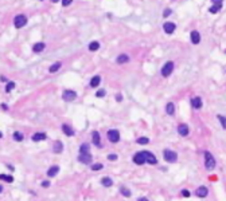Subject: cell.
<instances>
[{
	"label": "cell",
	"instance_id": "1",
	"mask_svg": "<svg viewBox=\"0 0 226 201\" xmlns=\"http://www.w3.org/2000/svg\"><path fill=\"white\" fill-rule=\"evenodd\" d=\"M205 166H206V169L209 172L213 170L215 168V160H214L213 154H211L210 152H205Z\"/></svg>",
	"mask_w": 226,
	"mask_h": 201
},
{
	"label": "cell",
	"instance_id": "2",
	"mask_svg": "<svg viewBox=\"0 0 226 201\" xmlns=\"http://www.w3.org/2000/svg\"><path fill=\"white\" fill-rule=\"evenodd\" d=\"M27 24V17L24 15H16L15 19H13V26L16 27V28H22V27H24Z\"/></svg>",
	"mask_w": 226,
	"mask_h": 201
},
{
	"label": "cell",
	"instance_id": "3",
	"mask_svg": "<svg viewBox=\"0 0 226 201\" xmlns=\"http://www.w3.org/2000/svg\"><path fill=\"white\" fill-rule=\"evenodd\" d=\"M108 139H109L110 142L113 143H116V142H119L120 141V133H119V130H116V129H112V130H108Z\"/></svg>",
	"mask_w": 226,
	"mask_h": 201
},
{
	"label": "cell",
	"instance_id": "4",
	"mask_svg": "<svg viewBox=\"0 0 226 201\" xmlns=\"http://www.w3.org/2000/svg\"><path fill=\"white\" fill-rule=\"evenodd\" d=\"M163 158L167 162H175L178 160V154L172 150H164L163 152Z\"/></svg>",
	"mask_w": 226,
	"mask_h": 201
},
{
	"label": "cell",
	"instance_id": "5",
	"mask_svg": "<svg viewBox=\"0 0 226 201\" xmlns=\"http://www.w3.org/2000/svg\"><path fill=\"white\" fill-rule=\"evenodd\" d=\"M172 71H174V62H167L162 68V75L167 78V77L171 75Z\"/></svg>",
	"mask_w": 226,
	"mask_h": 201
},
{
	"label": "cell",
	"instance_id": "6",
	"mask_svg": "<svg viewBox=\"0 0 226 201\" xmlns=\"http://www.w3.org/2000/svg\"><path fill=\"white\" fill-rule=\"evenodd\" d=\"M62 98H63L65 101H67V102L74 101L75 98H77V93L73 91V90H65L63 94H62Z\"/></svg>",
	"mask_w": 226,
	"mask_h": 201
},
{
	"label": "cell",
	"instance_id": "7",
	"mask_svg": "<svg viewBox=\"0 0 226 201\" xmlns=\"http://www.w3.org/2000/svg\"><path fill=\"white\" fill-rule=\"evenodd\" d=\"M143 153V156H144V160H145V162H148V163H151V165H155V163L158 162V160H156V157L153 156L151 152H141Z\"/></svg>",
	"mask_w": 226,
	"mask_h": 201
},
{
	"label": "cell",
	"instance_id": "8",
	"mask_svg": "<svg viewBox=\"0 0 226 201\" xmlns=\"http://www.w3.org/2000/svg\"><path fill=\"white\" fill-rule=\"evenodd\" d=\"M78 161L82 163H90L92 162V154L90 153H79Z\"/></svg>",
	"mask_w": 226,
	"mask_h": 201
},
{
	"label": "cell",
	"instance_id": "9",
	"mask_svg": "<svg viewBox=\"0 0 226 201\" xmlns=\"http://www.w3.org/2000/svg\"><path fill=\"white\" fill-rule=\"evenodd\" d=\"M175 28H176V26H175V23H172V22H167V23H164V26H163L164 32L168 34V35H171L172 32L175 31Z\"/></svg>",
	"mask_w": 226,
	"mask_h": 201
},
{
	"label": "cell",
	"instance_id": "10",
	"mask_svg": "<svg viewBox=\"0 0 226 201\" xmlns=\"http://www.w3.org/2000/svg\"><path fill=\"white\" fill-rule=\"evenodd\" d=\"M178 133L180 134L182 137H186V135H188V133H190V129H188V126L186 123H182V125L178 126Z\"/></svg>",
	"mask_w": 226,
	"mask_h": 201
},
{
	"label": "cell",
	"instance_id": "11",
	"mask_svg": "<svg viewBox=\"0 0 226 201\" xmlns=\"http://www.w3.org/2000/svg\"><path fill=\"white\" fill-rule=\"evenodd\" d=\"M190 38H191V43L192 44H199L201 42V34L198 31H192L190 34Z\"/></svg>",
	"mask_w": 226,
	"mask_h": 201
},
{
	"label": "cell",
	"instance_id": "12",
	"mask_svg": "<svg viewBox=\"0 0 226 201\" xmlns=\"http://www.w3.org/2000/svg\"><path fill=\"white\" fill-rule=\"evenodd\" d=\"M191 105H192V107H194L195 110H199L203 103H202V99H201L199 97H194V98L191 99Z\"/></svg>",
	"mask_w": 226,
	"mask_h": 201
},
{
	"label": "cell",
	"instance_id": "13",
	"mask_svg": "<svg viewBox=\"0 0 226 201\" xmlns=\"http://www.w3.org/2000/svg\"><path fill=\"white\" fill-rule=\"evenodd\" d=\"M195 194L198 196V197H206L207 194H209V190H207V188L206 186H199V188L196 189V192H195Z\"/></svg>",
	"mask_w": 226,
	"mask_h": 201
},
{
	"label": "cell",
	"instance_id": "14",
	"mask_svg": "<svg viewBox=\"0 0 226 201\" xmlns=\"http://www.w3.org/2000/svg\"><path fill=\"white\" fill-rule=\"evenodd\" d=\"M133 162H135V163H137V165H143V163L145 162L143 153L139 152L137 154H135V156H133Z\"/></svg>",
	"mask_w": 226,
	"mask_h": 201
},
{
	"label": "cell",
	"instance_id": "15",
	"mask_svg": "<svg viewBox=\"0 0 226 201\" xmlns=\"http://www.w3.org/2000/svg\"><path fill=\"white\" fill-rule=\"evenodd\" d=\"M45 47H46V44L39 42V43H35L32 46V51H34V52H42V51L45 50Z\"/></svg>",
	"mask_w": 226,
	"mask_h": 201
},
{
	"label": "cell",
	"instance_id": "16",
	"mask_svg": "<svg viewBox=\"0 0 226 201\" xmlns=\"http://www.w3.org/2000/svg\"><path fill=\"white\" fill-rule=\"evenodd\" d=\"M101 83V77L100 75H96L90 79V87H98Z\"/></svg>",
	"mask_w": 226,
	"mask_h": 201
},
{
	"label": "cell",
	"instance_id": "17",
	"mask_svg": "<svg viewBox=\"0 0 226 201\" xmlns=\"http://www.w3.org/2000/svg\"><path fill=\"white\" fill-rule=\"evenodd\" d=\"M46 138H47V135L45 133H35L34 135H32V141H35V142L43 141V139H46Z\"/></svg>",
	"mask_w": 226,
	"mask_h": 201
},
{
	"label": "cell",
	"instance_id": "18",
	"mask_svg": "<svg viewBox=\"0 0 226 201\" xmlns=\"http://www.w3.org/2000/svg\"><path fill=\"white\" fill-rule=\"evenodd\" d=\"M53 150H54V153H62V150H63V143L61 142V141H55Z\"/></svg>",
	"mask_w": 226,
	"mask_h": 201
},
{
	"label": "cell",
	"instance_id": "19",
	"mask_svg": "<svg viewBox=\"0 0 226 201\" xmlns=\"http://www.w3.org/2000/svg\"><path fill=\"white\" fill-rule=\"evenodd\" d=\"M62 130H63V133L67 135V137H72V135H74V130L70 127L69 125H63V126H62Z\"/></svg>",
	"mask_w": 226,
	"mask_h": 201
},
{
	"label": "cell",
	"instance_id": "20",
	"mask_svg": "<svg viewBox=\"0 0 226 201\" xmlns=\"http://www.w3.org/2000/svg\"><path fill=\"white\" fill-rule=\"evenodd\" d=\"M128 60H129V57H128V55H125V54H120L119 57H117V63H119V64L126 63Z\"/></svg>",
	"mask_w": 226,
	"mask_h": 201
},
{
	"label": "cell",
	"instance_id": "21",
	"mask_svg": "<svg viewBox=\"0 0 226 201\" xmlns=\"http://www.w3.org/2000/svg\"><path fill=\"white\" fill-rule=\"evenodd\" d=\"M166 113H167L168 115H172L174 113H175V105H174L172 102L167 103V106H166Z\"/></svg>",
	"mask_w": 226,
	"mask_h": 201
},
{
	"label": "cell",
	"instance_id": "22",
	"mask_svg": "<svg viewBox=\"0 0 226 201\" xmlns=\"http://www.w3.org/2000/svg\"><path fill=\"white\" fill-rule=\"evenodd\" d=\"M58 172H59V168L58 166H53V168H50V169L47 170V176H49V177H54Z\"/></svg>",
	"mask_w": 226,
	"mask_h": 201
},
{
	"label": "cell",
	"instance_id": "23",
	"mask_svg": "<svg viewBox=\"0 0 226 201\" xmlns=\"http://www.w3.org/2000/svg\"><path fill=\"white\" fill-rule=\"evenodd\" d=\"M93 143L96 145V146H100V134H98V132H93Z\"/></svg>",
	"mask_w": 226,
	"mask_h": 201
},
{
	"label": "cell",
	"instance_id": "24",
	"mask_svg": "<svg viewBox=\"0 0 226 201\" xmlns=\"http://www.w3.org/2000/svg\"><path fill=\"white\" fill-rule=\"evenodd\" d=\"M101 184H102L104 186H106V188H109V186L113 184V181L109 178V177H104V178L101 180Z\"/></svg>",
	"mask_w": 226,
	"mask_h": 201
},
{
	"label": "cell",
	"instance_id": "25",
	"mask_svg": "<svg viewBox=\"0 0 226 201\" xmlns=\"http://www.w3.org/2000/svg\"><path fill=\"white\" fill-rule=\"evenodd\" d=\"M61 66H62V64H61L59 62H56V63H54L53 66L49 68V71H50V72H56V71H58V70L61 68Z\"/></svg>",
	"mask_w": 226,
	"mask_h": 201
},
{
	"label": "cell",
	"instance_id": "26",
	"mask_svg": "<svg viewBox=\"0 0 226 201\" xmlns=\"http://www.w3.org/2000/svg\"><path fill=\"white\" fill-rule=\"evenodd\" d=\"M98 48H100V43H98V42H92V43L89 44V50L90 51H97Z\"/></svg>",
	"mask_w": 226,
	"mask_h": 201
},
{
	"label": "cell",
	"instance_id": "27",
	"mask_svg": "<svg viewBox=\"0 0 226 201\" xmlns=\"http://www.w3.org/2000/svg\"><path fill=\"white\" fill-rule=\"evenodd\" d=\"M12 137H13V139H15V141H18V142L23 141V134L19 133V132H15V133L12 134Z\"/></svg>",
	"mask_w": 226,
	"mask_h": 201
},
{
	"label": "cell",
	"instance_id": "28",
	"mask_svg": "<svg viewBox=\"0 0 226 201\" xmlns=\"http://www.w3.org/2000/svg\"><path fill=\"white\" fill-rule=\"evenodd\" d=\"M120 192L125 196V197H129V196H131V190H129L128 188H125V186H121V188H120Z\"/></svg>",
	"mask_w": 226,
	"mask_h": 201
},
{
	"label": "cell",
	"instance_id": "29",
	"mask_svg": "<svg viewBox=\"0 0 226 201\" xmlns=\"http://www.w3.org/2000/svg\"><path fill=\"white\" fill-rule=\"evenodd\" d=\"M15 88V82H8L7 86H6V93H9Z\"/></svg>",
	"mask_w": 226,
	"mask_h": 201
},
{
	"label": "cell",
	"instance_id": "30",
	"mask_svg": "<svg viewBox=\"0 0 226 201\" xmlns=\"http://www.w3.org/2000/svg\"><path fill=\"white\" fill-rule=\"evenodd\" d=\"M0 180H4L7 182H12L13 181V177L12 176H7V174H0Z\"/></svg>",
	"mask_w": 226,
	"mask_h": 201
},
{
	"label": "cell",
	"instance_id": "31",
	"mask_svg": "<svg viewBox=\"0 0 226 201\" xmlns=\"http://www.w3.org/2000/svg\"><path fill=\"white\" fill-rule=\"evenodd\" d=\"M79 153H89V145L88 143H82L79 148Z\"/></svg>",
	"mask_w": 226,
	"mask_h": 201
},
{
	"label": "cell",
	"instance_id": "32",
	"mask_svg": "<svg viewBox=\"0 0 226 201\" xmlns=\"http://www.w3.org/2000/svg\"><path fill=\"white\" fill-rule=\"evenodd\" d=\"M149 142V139L147 138V137H140L139 139H137V143L139 145H147Z\"/></svg>",
	"mask_w": 226,
	"mask_h": 201
},
{
	"label": "cell",
	"instance_id": "33",
	"mask_svg": "<svg viewBox=\"0 0 226 201\" xmlns=\"http://www.w3.org/2000/svg\"><path fill=\"white\" fill-rule=\"evenodd\" d=\"M218 119H219L221 125H222V127L226 130V117H223V115H218Z\"/></svg>",
	"mask_w": 226,
	"mask_h": 201
},
{
	"label": "cell",
	"instance_id": "34",
	"mask_svg": "<svg viewBox=\"0 0 226 201\" xmlns=\"http://www.w3.org/2000/svg\"><path fill=\"white\" fill-rule=\"evenodd\" d=\"M221 8H222V7H219V6H213V7L209 8V12H210V13H217V12L221 10Z\"/></svg>",
	"mask_w": 226,
	"mask_h": 201
},
{
	"label": "cell",
	"instance_id": "35",
	"mask_svg": "<svg viewBox=\"0 0 226 201\" xmlns=\"http://www.w3.org/2000/svg\"><path fill=\"white\" fill-rule=\"evenodd\" d=\"M105 94H106L105 90H104V88H101V90H98V91L96 93V97H97V98H102V97H105Z\"/></svg>",
	"mask_w": 226,
	"mask_h": 201
},
{
	"label": "cell",
	"instance_id": "36",
	"mask_svg": "<svg viewBox=\"0 0 226 201\" xmlns=\"http://www.w3.org/2000/svg\"><path fill=\"white\" fill-rule=\"evenodd\" d=\"M102 169V163H94V165H92V170H100Z\"/></svg>",
	"mask_w": 226,
	"mask_h": 201
},
{
	"label": "cell",
	"instance_id": "37",
	"mask_svg": "<svg viewBox=\"0 0 226 201\" xmlns=\"http://www.w3.org/2000/svg\"><path fill=\"white\" fill-rule=\"evenodd\" d=\"M73 3V0H62V6L63 7H67V6H70V4Z\"/></svg>",
	"mask_w": 226,
	"mask_h": 201
},
{
	"label": "cell",
	"instance_id": "38",
	"mask_svg": "<svg viewBox=\"0 0 226 201\" xmlns=\"http://www.w3.org/2000/svg\"><path fill=\"white\" fill-rule=\"evenodd\" d=\"M171 12H172V11L170 10V8H167V10H164V12H163V16H164V17H167V16H170V15H171Z\"/></svg>",
	"mask_w": 226,
	"mask_h": 201
},
{
	"label": "cell",
	"instance_id": "39",
	"mask_svg": "<svg viewBox=\"0 0 226 201\" xmlns=\"http://www.w3.org/2000/svg\"><path fill=\"white\" fill-rule=\"evenodd\" d=\"M108 160H109V161H116L117 160V156H116V154H109V156H108Z\"/></svg>",
	"mask_w": 226,
	"mask_h": 201
},
{
	"label": "cell",
	"instance_id": "40",
	"mask_svg": "<svg viewBox=\"0 0 226 201\" xmlns=\"http://www.w3.org/2000/svg\"><path fill=\"white\" fill-rule=\"evenodd\" d=\"M213 2L214 6H219V7H222V0H211Z\"/></svg>",
	"mask_w": 226,
	"mask_h": 201
},
{
	"label": "cell",
	"instance_id": "41",
	"mask_svg": "<svg viewBox=\"0 0 226 201\" xmlns=\"http://www.w3.org/2000/svg\"><path fill=\"white\" fill-rule=\"evenodd\" d=\"M182 194H183V197H190V196H191V193L188 190H186V189L182 190Z\"/></svg>",
	"mask_w": 226,
	"mask_h": 201
},
{
	"label": "cell",
	"instance_id": "42",
	"mask_svg": "<svg viewBox=\"0 0 226 201\" xmlns=\"http://www.w3.org/2000/svg\"><path fill=\"white\" fill-rule=\"evenodd\" d=\"M42 186H43V188H49V186H50V181H43V182H42Z\"/></svg>",
	"mask_w": 226,
	"mask_h": 201
},
{
	"label": "cell",
	"instance_id": "43",
	"mask_svg": "<svg viewBox=\"0 0 226 201\" xmlns=\"http://www.w3.org/2000/svg\"><path fill=\"white\" fill-rule=\"evenodd\" d=\"M116 99H117V102H121V101H122V95H121V94H117Z\"/></svg>",
	"mask_w": 226,
	"mask_h": 201
},
{
	"label": "cell",
	"instance_id": "44",
	"mask_svg": "<svg viewBox=\"0 0 226 201\" xmlns=\"http://www.w3.org/2000/svg\"><path fill=\"white\" fill-rule=\"evenodd\" d=\"M2 109H3V110H8V106H7L6 103H2Z\"/></svg>",
	"mask_w": 226,
	"mask_h": 201
},
{
	"label": "cell",
	"instance_id": "45",
	"mask_svg": "<svg viewBox=\"0 0 226 201\" xmlns=\"http://www.w3.org/2000/svg\"><path fill=\"white\" fill-rule=\"evenodd\" d=\"M137 201H149V200H148V198H145V197H140Z\"/></svg>",
	"mask_w": 226,
	"mask_h": 201
},
{
	"label": "cell",
	"instance_id": "46",
	"mask_svg": "<svg viewBox=\"0 0 226 201\" xmlns=\"http://www.w3.org/2000/svg\"><path fill=\"white\" fill-rule=\"evenodd\" d=\"M0 81H2V82H6V81H7V78L2 75V77H0Z\"/></svg>",
	"mask_w": 226,
	"mask_h": 201
},
{
	"label": "cell",
	"instance_id": "47",
	"mask_svg": "<svg viewBox=\"0 0 226 201\" xmlns=\"http://www.w3.org/2000/svg\"><path fill=\"white\" fill-rule=\"evenodd\" d=\"M2 192H3V186L0 185V193H2Z\"/></svg>",
	"mask_w": 226,
	"mask_h": 201
},
{
	"label": "cell",
	"instance_id": "48",
	"mask_svg": "<svg viewBox=\"0 0 226 201\" xmlns=\"http://www.w3.org/2000/svg\"><path fill=\"white\" fill-rule=\"evenodd\" d=\"M51 2H53V3H58L59 0H51Z\"/></svg>",
	"mask_w": 226,
	"mask_h": 201
},
{
	"label": "cell",
	"instance_id": "49",
	"mask_svg": "<svg viewBox=\"0 0 226 201\" xmlns=\"http://www.w3.org/2000/svg\"><path fill=\"white\" fill-rule=\"evenodd\" d=\"M2 137H3V134H2V132H0V138H2Z\"/></svg>",
	"mask_w": 226,
	"mask_h": 201
}]
</instances>
